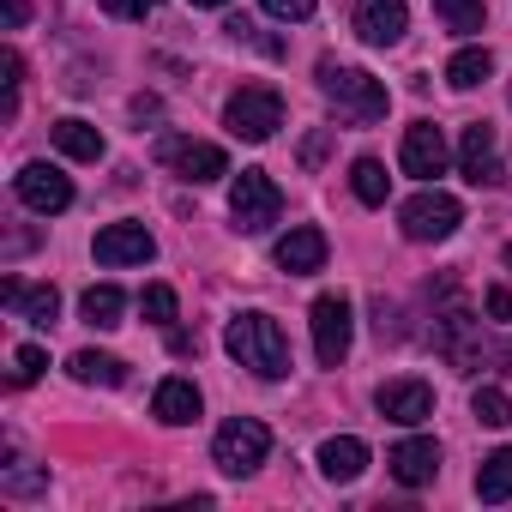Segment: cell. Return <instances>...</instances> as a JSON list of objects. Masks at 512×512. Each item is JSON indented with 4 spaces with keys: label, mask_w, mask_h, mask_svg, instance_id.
<instances>
[{
    "label": "cell",
    "mask_w": 512,
    "mask_h": 512,
    "mask_svg": "<svg viewBox=\"0 0 512 512\" xmlns=\"http://www.w3.org/2000/svg\"><path fill=\"white\" fill-rule=\"evenodd\" d=\"M223 350L241 368H253L260 380H284L290 374V338H284V326L272 314H235L223 326Z\"/></svg>",
    "instance_id": "obj_1"
},
{
    "label": "cell",
    "mask_w": 512,
    "mask_h": 512,
    "mask_svg": "<svg viewBox=\"0 0 512 512\" xmlns=\"http://www.w3.org/2000/svg\"><path fill=\"white\" fill-rule=\"evenodd\" d=\"M320 91H326V103H332L344 121H356V127H368V121H380V115L392 109L386 85H380L374 73H362V67H344V61H320Z\"/></svg>",
    "instance_id": "obj_2"
},
{
    "label": "cell",
    "mask_w": 512,
    "mask_h": 512,
    "mask_svg": "<svg viewBox=\"0 0 512 512\" xmlns=\"http://www.w3.org/2000/svg\"><path fill=\"white\" fill-rule=\"evenodd\" d=\"M223 121H229V133H235V139L266 145V139L284 127V97H278V85H241V91L229 97Z\"/></svg>",
    "instance_id": "obj_3"
},
{
    "label": "cell",
    "mask_w": 512,
    "mask_h": 512,
    "mask_svg": "<svg viewBox=\"0 0 512 512\" xmlns=\"http://www.w3.org/2000/svg\"><path fill=\"white\" fill-rule=\"evenodd\" d=\"M266 452H272V428H266V422H253V416L223 422L217 440H211V458H217L223 476H253V470L266 464Z\"/></svg>",
    "instance_id": "obj_4"
},
{
    "label": "cell",
    "mask_w": 512,
    "mask_h": 512,
    "mask_svg": "<svg viewBox=\"0 0 512 512\" xmlns=\"http://www.w3.org/2000/svg\"><path fill=\"white\" fill-rule=\"evenodd\" d=\"M308 326H314V356H320V368H338L344 356H350V344H356V314H350V296H314V308H308Z\"/></svg>",
    "instance_id": "obj_5"
},
{
    "label": "cell",
    "mask_w": 512,
    "mask_h": 512,
    "mask_svg": "<svg viewBox=\"0 0 512 512\" xmlns=\"http://www.w3.org/2000/svg\"><path fill=\"white\" fill-rule=\"evenodd\" d=\"M229 211H235L241 235H260V229H272V223H278L284 193H278V181H272L266 169H241V175H235V187H229Z\"/></svg>",
    "instance_id": "obj_6"
},
{
    "label": "cell",
    "mask_w": 512,
    "mask_h": 512,
    "mask_svg": "<svg viewBox=\"0 0 512 512\" xmlns=\"http://www.w3.org/2000/svg\"><path fill=\"white\" fill-rule=\"evenodd\" d=\"M398 223H404L410 241H446V235L464 223V205H458L452 193H440V187H422L416 199L398 205Z\"/></svg>",
    "instance_id": "obj_7"
},
{
    "label": "cell",
    "mask_w": 512,
    "mask_h": 512,
    "mask_svg": "<svg viewBox=\"0 0 512 512\" xmlns=\"http://www.w3.org/2000/svg\"><path fill=\"white\" fill-rule=\"evenodd\" d=\"M157 163H169L181 181H193V187H205V181H217V175H229V157H223V145H205V139H157Z\"/></svg>",
    "instance_id": "obj_8"
},
{
    "label": "cell",
    "mask_w": 512,
    "mask_h": 512,
    "mask_svg": "<svg viewBox=\"0 0 512 512\" xmlns=\"http://www.w3.org/2000/svg\"><path fill=\"white\" fill-rule=\"evenodd\" d=\"M446 133L434 127V121H410L404 127V145H398V163H404V175H416V181H434V175H446Z\"/></svg>",
    "instance_id": "obj_9"
},
{
    "label": "cell",
    "mask_w": 512,
    "mask_h": 512,
    "mask_svg": "<svg viewBox=\"0 0 512 512\" xmlns=\"http://www.w3.org/2000/svg\"><path fill=\"white\" fill-rule=\"evenodd\" d=\"M13 187H19V199H25L31 211H43V217H55V211L73 205V181H67L55 163H25Z\"/></svg>",
    "instance_id": "obj_10"
},
{
    "label": "cell",
    "mask_w": 512,
    "mask_h": 512,
    "mask_svg": "<svg viewBox=\"0 0 512 512\" xmlns=\"http://www.w3.org/2000/svg\"><path fill=\"white\" fill-rule=\"evenodd\" d=\"M91 253H97L103 266H145L151 253H157V241H151L145 223H109V229H97Z\"/></svg>",
    "instance_id": "obj_11"
},
{
    "label": "cell",
    "mask_w": 512,
    "mask_h": 512,
    "mask_svg": "<svg viewBox=\"0 0 512 512\" xmlns=\"http://www.w3.org/2000/svg\"><path fill=\"white\" fill-rule=\"evenodd\" d=\"M410 31V7L404 0H356V37L368 49H392Z\"/></svg>",
    "instance_id": "obj_12"
},
{
    "label": "cell",
    "mask_w": 512,
    "mask_h": 512,
    "mask_svg": "<svg viewBox=\"0 0 512 512\" xmlns=\"http://www.w3.org/2000/svg\"><path fill=\"white\" fill-rule=\"evenodd\" d=\"M374 404H380V416H386V422L416 428V422H428V416H434V386H428V380H386V386L374 392Z\"/></svg>",
    "instance_id": "obj_13"
},
{
    "label": "cell",
    "mask_w": 512,
    "mask_h": 512,
    "mask_svg": "<svg viewBox=\"0 0 512 512\" xmlns=\"http://www.w3.org/2000/svg\"><path fill=\"white\" fill-rule=\"evenodd\" d=\"M458 169L470 187H494L500 181V151H494V127L488 121H470L464 139H458Z\"/></svg>",
    "instance_id": "obj_14"
},
{
    "label": "cell",
    "mask_w": 512,
    "mask_h": 512,
    "mask_svg": "<svg viewBox=\"0 0 512 512\" xmlns=\"http://www.w3.org/2000/svg\"><path fill=\"white\" fill-rule=\"evenodd\" d=\"M386 464H392V476H398L404 488H428V482L440 476V446H434V440H398V446L386 452Z\"/></svg>",
    "instance_id": "obj_15"
},
{
    "label": "cell",
    "mask_w": 512,
    "mask_h": 512,
    "mask_svg": "<svg viewBox=\"0 0 512 512\" xmlns=\"http://www.w3.org/2000/svg\"><path fill=\"white\" fill-rule=\"evenodd\" d=\"M278 266H284L290 278H308V272H320V266H326V235H320L314 223L290 229V235L278 241Z\"/></svg>",
    "instance_id": "obj_16"
},
{
    "label": "cell",
    "mask_w": 512,
    "mask_h": 512,
    "mask_svg": "<svg viewBox=\"0 0 512 512\" xmlns=\"http://www.w3.org/2000/svg\"><path fill=\"white\" fill-rule=\"evenodd\" d=\"M0 302H7L19 320H31V326H55V314H61V296H55V284H43V290H25L19 278H7V284H0Z\"/></svg>",
    "instance_id": "obj_17"
},
{
    "label": "cell",
    "mask_w": 512,
    "mask_h": 512,
    "mask_svg": "<svg viewBox=\"0 0 512 512\" xmlns=\"http://www.w3.org/2000/svg\"><path fill=\"white\" fill-rule=\"evenodd\" d=\"M320 470H326V482H356V476L368 470V446H362L356 434H332V440L320 446Z\"/></svg>",
    "instance_id": "obj_18"
},
{
    "label": "cell",
    "mask_w": 512,
    "mask_h": 512,
    "mask_svg": "<svg viewBox=\"0 0 512 512\" xmlns=\"http://www.w3.org/2000/svg\"><path fill=\"white\" fill-rule=\"evenodd\" d=\"M151 416H157V422H169V428L193 422V416H199V386H193V380H181V374H175V380H163V386H157V398H151Z\"/></svg>",
    "instance_id": "obj_19"
},
{
    "label": "cell",
    "mask_w": 512,
    "mask_h": 512,
    "mask_svg": "<svg viewBox=\"0 0 512 512\" xmlns=\"http://www.w3.org/2000/svg\"><path fill=\"white\" fill-rule=\"evenodd\" d=\"M67 368H73V380H79V386H127V362H121V356H109V350H79Z\"/></svg>",
    "instance_id": "obj_20"
},
{
    "label": "cell",
    "mask_w": 512,
    "mask_h": 512,
    "mask_svg": "<svg viewBox=\"0 0 512 512\" xmlns=\"http://www.w3.org/2000/svg\"><path fill=\"white\" fill-rule=\"evenodd\" d=\"M55 145H61L73 163H97V157H103V133H97L91 121H79V115L55 121Z\"/></svg>",
    "instance_id": "obj_21"
},
{
    "label": "cell",
    "mask_w": 512,
    "mask_h": 512,
    "mask_svg": "<svg viewBox=\"0 0 512 512\" xmlns=\"http://www.w3.org/2000/svg\"><path fill=\"white\" fill-rule=\"evenodd\" d=\"M476 500H488V506L512 500V446H500V452L482 458V470H476Z\"/></svg>",
    "instance_id": "obj_22"
},
{
    "label": "cell",
    "mask_w": 512,
    "mask_h": 512,
    "mask_svg": "<svg viewBox=\"0 0 512 512\" xmlns=\"http://www.w3.org/2000/svg\"><path fill=\"white\" fill-rule=\"evenodd\" d=\"M121 308H127V296H121L115 284H91V290L79 296V314H85V326H97V332L121 326Z\"/></svg>",
    "instance_id": "obj_23"
},
{
    "label": "cell",
    "mask_w": 512,
    "mask_h": 512,
    "mask_svg": "<svg viewBox=\"0 0 512 512\" xmlns=\"http://www.w3.org/2000/svg\"><path fill=\"white\" fill-rule=\"evenodd\" d=\"M488 73H494V55H488V49H458V55L446 61V85H452V91H476Z\"/></svg>",
    "instance_id": "obj_24"
},
{
    "label": "cell",
    "mask_w": 512,
    "mask_h": 512,
    "mask_svg": "<svg viewBox=\"0 0 512 512\" xmlns=\"http://www.w3.org/2000/svg\"><path fill=\"white\" fill-rule=\"evenodd\" d=\"M350 187H356V199H362V205H386L392 175H386V163H380V157H356V163H350Z\"/></svg>",
    "instance_id": "obj_25"
},
{
    "label": "cell",
    "mask_w": 512,
    "mask_h": 512,
    "mask_svg": "<svg viewBox=\"0 0 512 512\" xmlns=\"http://www.w3.org/2000/svg\"><path fill=\"white\" fill-rule=\"evenodd\" d=\"M434 13H440V25L458 31V37H476V31L488 25V7H482V0H434Z\"/></svg>",
    "instance_id": "obj_26"
},
{
    "label": "cell",
    "mask_w": 512,
    "mask_h": 512,
    "mask_svg": "<svg viewBox=\"0 0 512 512\" xmlns=\"http://www.w3.org/2000/svg\"><path fill=\"white\" fill-rule=\"evenodd\" d=\"M470 410H476V422H482V428H506V422H512V398H506L500 386H476Z\"/></svg>",
    "instance_id": "obj_27"
},
{
    "label": "cell",
    "mask_w": 512,
    "mask_h": 512,
    "mask_svg": "<svg viewBox=\"0 0 512 512\" xmlns=\"http://www.w3.org/2000/svg\"><path fill=\"white\" fill-rule=\"evenodd\" d=\"M139 308H145V320H151V326H169V320L181 314V302H175V290H169V284H151V290L139 296Z\"/></svg>",
    "instance_id": "obj_28"
},
{
    "label": "cell",
    "mask_w": 512,
    "mask_h": 512,
    "mask_svg": "<svg viewBox=\"0 0 512 512\" xmlns=\"http://www.w3.org/2000/svg\"><path fill=\"white\" fill-rule=\"evenodd\" d=\"M43 368H49V356H43L37 344H19V350H13V386H31Z\"/></svg>",
    "instance_id": "obj_29"
},
{
    "label": "cell",
    "mask_w": 512,
    "mask_h": 512,
    "mask_svg": "<svg viewBox=\"0 0 512 512\" xmlns=\"http://www.w3.org/2000/svg\"><path fill=\"white\" fill-rule=\"evenodd\" d=\"M266 13H272V19H290V25H302V19H314V0H266Z\"/></svg>",
    "instance_id": "obj_30"
},
{
    "label": "cell",
    "mask_w": 512,
    "mask_h": 512,
    "mask_svg": "<svg viewBox=\"0 0 512 512\" xmlns=\"http://www.w3.org/2000/svg\"><path fill=\"white\" fill-rule=\"evenodd\" d=\"M97 7H103L109 19H145V13L157 7V0H97Z\"/></svg>",
    "instance_id": "obj_31"
},
{
    "label": "cell",
    "mask_w": 512,
    "mask_h": 512,
    "mask_svg": "<svg viewBox=\"0 0 512 512\" xmlns=\"http://www.w3.org/2000/svg\"><path fill=\"white\" fill-rule=\"evenodd\" d=\"M482 308H488L494 320H512V290H506V284H494V290L482 296Z\"/></svg>",
    "instance_id": "obj_32"
},
{
    "label": "cell",
    "mask_w": 512,
    "mask_h": 512,
    "mask_svg": "<svg viewBox=\"0 0 512 512\" xmlns=\"http://www.w3.org/2000/svg\"><path fill=\"white\" fill-rule=\"evenodd\" d=\"M31 488H43V470H13L7 476V494H31Z\"/></svg>",
    "instance_id": "obj_33"
},
{
    "label": "cell",
    "mask_w": 512,
    "mask_h": 512,
    "mask_svg": "<svg viewBox=\"0 0 512 512\" xmlns=\"http://www.w3.org/2000/svg\"><path fill=\"white\" fill-rule=\"evenodd\" d=\"M320 157H326V133H314V139H308V145H302V163H308V169H314V163H320Z\"/></svg>",
    "instance_id": "obj_34"
},
{
    "label": "cell",
    "mask_w": 512,
    "mask_h": 512,
    "mask_svg": "<svg viewBox=\"0 0 512 512\" xmlns=\"http://www.w3.org/2000/svg\"><path fill=\"white\" fill-rule=\"evenodd\" d=\"M187 7H229V0H187Z\"/></svg>",
    "instance_id": "obj_35"
},
{
    "label": "cell",
    "mask_w": 512,
    "mask_h": 512,
    "mask_svg": "<svg viewBox=\"0 0 512 512\" xmlns=\"http://www.w3.org/2000/svg\"><path fill=\"white\" fill-rule=\"evenodd\" d=\"M506 266H512V247H506Z\"/></svg>",
    "instance_id": "obj_36"
}]
</instances>
